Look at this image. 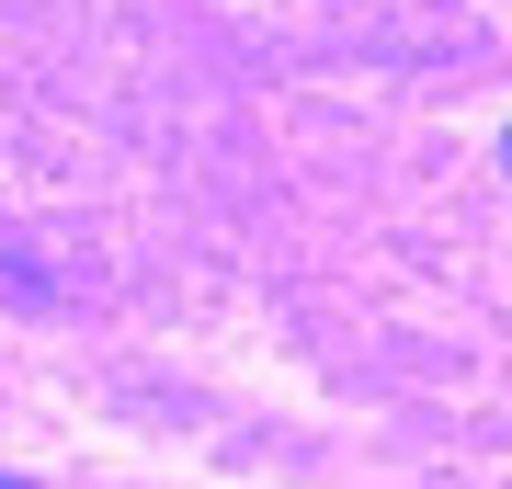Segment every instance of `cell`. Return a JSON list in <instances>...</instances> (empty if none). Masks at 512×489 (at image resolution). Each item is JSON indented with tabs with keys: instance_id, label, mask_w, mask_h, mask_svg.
I'll use <instances>...</instances> for the list:
<instances>
[{
	"instance_id": "2",
	"label": "cell",
	"mask_w": 512,
	"mask_h": 489,
	"mask_svg": "<svg viewBox=\"0 0 512 489\" xmlns=\"http://www.w3.org/2000/svg\"><path fill=\"white\" fill-rule=\"evenodd\" d=\"M0 489H23V478H0Z\"/></svg>"
},
{
	"instance_id": "1",
	"label": "cell",
	"mask_w": 512,
	"mask_h": 489,
	"mask_svg": "<svg viewBox=\"0 0 512 489\" xmlns=\"http://www.w3.org/2000/svg\"><path fill=\"white\" fill-rule=\"evenodd\" d=\"M501 160H512V137H501Z\"/></svg>"
}]
</instances>
